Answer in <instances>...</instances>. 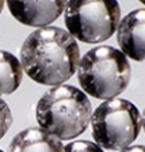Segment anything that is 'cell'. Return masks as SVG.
<instances>
[{
	"mask_svg": "<svg viewBox=\"0 0 145 152\" xmlns=\"http://www.w3.org/2000/svg\"><path fill=\"white\" fill-rule=\"evenodd\" d=\"M80 48L68 31L55 26L29 34L20 51L23 71L33 81L57 87L77 71Z\"/></svg>",
	"mask_w": 145,
	"mask_h": 152,
	"instance_id": "1",
	"label": "cell"
},
{
	"mask_svg": "<svg viewBox=\"0 0 145 152\" xmlns=\"http://www.w3.org/2000/svg\"><path fill=\"white\" fill-rule=\"evenodd\" d=\"M92 116L88 96L73 86L53 87L37 102L36 120L44 129L60 142L72 140L87 131Z\"/></svg>",
	"mask_w": 145,
	"mask_h": 152,
	"instance_id": "2",
	"label": "cell"
},
{
	"mask_svg": "<svg viewBox=\"0 0 145 152\" xmlns=\"http://www.w3.org/2000/svg\"><path fill=\"white\" fill-rule=\"evenodd\" d=\"M77 79L85 95L111 100L127 89L130 64L120 50L99 45L88 51L77 66Z\"/></svg>",
	"mask_w": 145,
	"mask_h": 152,
	"instance_id": "3",
	"label": "cell"
},
{
	"mask_svg": "<svg viewBox=\"0 0 145 152\" xmlns=\"http://www.w3.org/2000/svg\"><path fill=\"white\" fill-rule=\"evenodd\" d=\"M92 136L103 150L130 147L141 131V113L132 102L120 97L104 100L91 116Z\"/></svg>",
	"mask_w": 145,
	"mask_h": 152,
	"instance_id": "4",
	"label": "cell"
},
{
	"mask_svg": "<svg viewBox=\"0 0 145 152\" xmlns=\"http://www.w3.org/2000/svg\"><path fill=\"white\" fill-rule=\"evenodd\" d=\"M64 11L69 35L88 44L108 40L121 20L117 0H68Z\"/></svg>",
	"mask_w": 145,
	"mask_h": 152,
	"instance_id": "5",
	"label": "cell"
},
{
	"mask_svg": "<svg viewBox=\"0 0 145 152\" xmlns=\"http://www.w3.org/2000/svg\"><path fill=\"white\" fill-rule=\"evenodd\" d=\"M68 0H7L11 15L24 26L48 27L61 16Z\"/></svg>",
	"mask_w": 145,
	"mask_h": 152,
	"instance_id": "6",
	"label": "cell"
},
{
	"mask_svg": "<svg viewBox=\"0 0 145 152\" xmlns=\"http://www.w3.org/2000/svg\"><path fill=\"white\" fill-rule=\"evenodd\" d=\"M117 43L125 56L145 61V10L132 11L120 20Z\"/></svg>",
	"mask_w": 145,
	"mask_h": 152,
	"instance_id": "7",
	"label": "cell"
},
{
	"mask_svg": "<svg viewBox=\"0 0 145 152\" xmlns=\"http://www.w3.org/2000/svg\"><path fill=\"white\" fill-rule=\"evenodd\" d=\"M8 152H64V145L44 129L32 127L13 137Z\"/></svg>",
	"mask_w": 145,
	"mask_h": 152,
	"instance_id": "8",
	"label": "cell"
},
{
	"mask_svg": "<svg viewBox=\"0 0 145 152\" xmlns=\"http://www.w3.org/2000/svg\"><path fill=\"white\" fill-rule=\"evenodd\" d=\"M23 67L15 55L0 50V96L11 95L20 87Z\"/></svg>",
	"mask_w": 145,
	"mask_h": 152,
	"instance_id": "9",
	"label": "cell"
},
{
	"mask_svg": "<svg viewBox=\"0 0 145 152\" xmlns=\"http://www.w3.org/2000/svg\"><path fill=\"white\" fill-rule=\"evenodd\" d=\"M64 152H104V150L89 140H76L64 145Z\"/></svg>",
	"mask_w": 145,
	"mask_h": 152,
	"instance_id": "10",
	"label": "cell"
},
{
	"mask_svg": "<svg viewBox=\"0 0 145 152\" xmlns=\"http://www.w3.org/2000/svg\"><path fill=\"white\" fill-rule=\"evenodd\" d=\"M12 112L11 108L8 107V104L3 99H0V139L5 136V134L8 132L9 127L12 126Z\"/></svg>",
	"mask_w": 145,
	"mask_h": 152,
	"instance_id": "11",
	"label": "cell"
},
{
	"mask_svg": "<svg viewBox=\"0 0 145 152\" xmlns=\"http://www.w3.org/2000/svg\"><path fill=\"white\" fill-rule=\"evenodd\" d=\"M120 152H145V145H130Z\"/></svg>",
	"mask_w": 145,
	"mask_h": 152,
	"instance_id": "12",
	"label": "cell"
},
{
	"mask_svg": "<svg viewBox=\"0 0 145 152\" xmlns=\"http://www.w3.org/2000/svg\"><path fill=\"white\" fill-rule=\"evenodd\" d=\"M141 127L144 128V132H145V108L143 111V115H141Z\"/></svg>",
	"mask_w": 145,
	"mask_h": 152,
	"instance_id": "13",
	"label": "cell"
},
{
	"mask_svg": "<svg viewBox=\"0 0 145 152\" xmlns=\"http://www.w3.org/2000/svg\"><path fill=\"white\" fill-rule=\"evenodd\" d=\"M4 1H5V0H0V13H1L3 8H4Z\"/></svg>",
	"mask_w": 145,
	"mask_h": 152,
	"instance_id": "14",
	"label": "cell"
},
{
	"mask_svg": "<svg viewBox=\"0 0 145 152\" xmlns=\"http://www.w3.org/2000/svg\"><path fill=\"white\" fill-rule=\"evenodd\" d=\"M138 1H140V3H143V4L145 5V0H138Z\"/></svg>",
	"mask_w": 145,
	"mask_h": 152,
	"instance_id": "15",
	"label": "cell"
},
{
	"mask_svg": "<svg viewBox=\"0 0 145 152\" xmlns=\"http://www.w3.org/2000/svg\"><path fill=\"white\" fill-rule=\"evenodd\" d=\"M0 152H4V151H3V150H0Z\"/></svg>",
	"mask_w": 145,
	"mask_h": 152,
	"instance_id": "16",
	"label": "cell"
}]
</instances>
